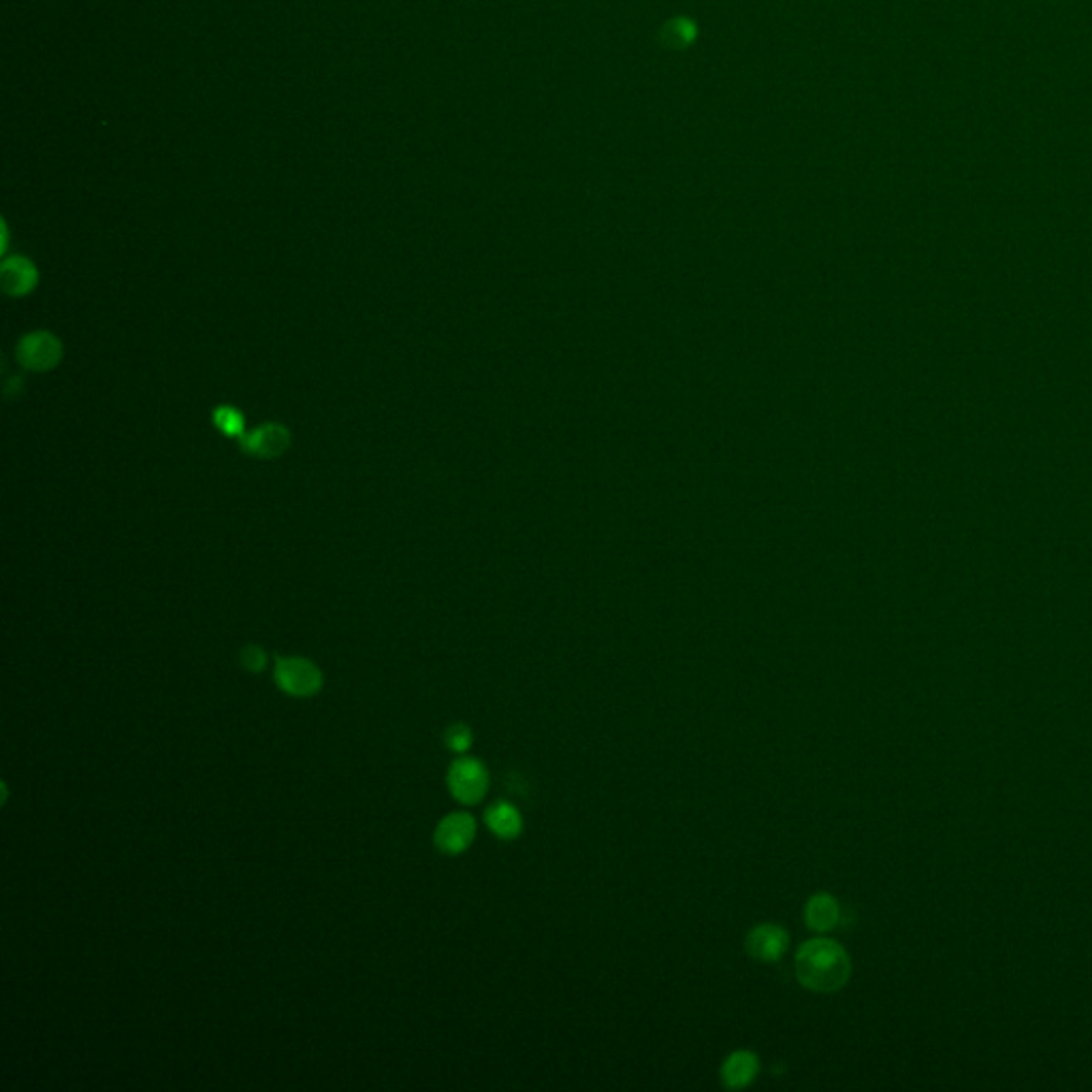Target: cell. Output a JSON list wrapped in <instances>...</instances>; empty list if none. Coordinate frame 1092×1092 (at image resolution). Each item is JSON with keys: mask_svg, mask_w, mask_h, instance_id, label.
Here are the masks:
<instances>
[{"mask_svg": "<svg viewBox=\"0 0 1092 1092\" xmlns=\"http://www.w3.org/2000/svg\"><path fill=\"white\" fill-rule=\"evenodd\" d=\"M273 683L292 698H312L322 689V670L308 657H278L273 666Z\"/></svg>", "mask_w": 1092, "mask_h": 1092, "instance_id": "cell-2", "label": "cell"}, {"mask_svg": "<svg viewBox=\"0 0 1092 1092\" xmlns=\"http://www.w3.org/2000/svg\"><path fill=\"white\" fill-rule=\"evenodd\" d=\"M793 971L807 990L830 995L850 982L852 960L838 941L815 937L805 941L793 956Z\"/></svg>", "mask_w": 1092, "mask_h": 1092, "instance_id": "cell-1", "label": "cell"}, {"mask_svg": "<svg viewBox=\"0 0 1092 1092\" xmlns=\"http://www.w3.org/2000/svg\"><path fill=\"white\" fill-rule=\"evenodd\" d=\"M760 1074V1060L752 1050H736L722 1064V1084L730 1090L747 1088Z\"/></svg>", "mask_w": 1092, "mask_h": 1092, "instance_id": "cell-9", "label": "cell"}, {"mask_svg": "<svg viewBox=\"0 0 1092 1092\" xmlns=\"http://www.w3.org/2000/svg\"><path fill=\"white\" fill-rule=\"evenodd\" d=\"M840 920V905L832 895L817 892L805 905V922L815 932H828Z\"/></svg>", "mask_w": 1092, "mask_h": 1092, "instance_id": "cell-10", "label": "cell"}, {"mask_svg": "<svg viewBox=\"0 0 1092 1092\" xmlns=\"http://www.w3.org/2000/svg\"><path fill=\"white\" fill-rule=\"evenodd\" d=\"M446 785L457 803L467 807L479 805L489 791V771L481 760L461 756L446 773Z\"/></svg>", "mask_w": 1092, "mask_h": 1092, "instance_id": "cell-3", "label": "cell"}, {"mask_svg": "<svg viewBox=\"0 0 1092 1092\" xmlns=\"http://www.w3.org/2000/svg\"><path fill=\"white\" fill-rule=\"evenodd\" d=\"M476 832H479L476 819L469 813L457 811L440 819V824L436 826V832H434V843L442 854L459 856L471 846V843H474Z\"/></svg>", "mask_w": 1092, "mask_h": 1092, "instance_id": "cell-5", "label": "cell"}, {"mask_svg": "<svg viewBox=\"0 0 1092 1092\" xmlns=\"http://www.w3.org/2000/svg\"><path fill=\"white\" fill-rule=\"evenodd\" d=\"M214 425L218 431H222L229 438H241L245 434V418L237 408L231 406H218L212 414Z\"/></svg>", "mask_w": 1092, "mask_h": 1092, "instance_id": "cell-12", "label": "cell"}, {"mask_svg": "<svg viewBox=\"0 0 1092 1092\" xmlns=\"http://www.w3.org/2000/svg\"><path fill=\"white\" fill-rule=\"evenodd\" d=\"M744 950L760 962H777L789 950V935L777 924H760L744 939Z\"/></svg>", "mask_w": 1092, "mask_h": 1092, "instance_id": "cell-7", "label": "cell"}, {"mask_svg": "<svg viewBox=\"0 0 1092 1092\" xmlns=\"http://www.w3.org/2000/svg\"><path fill=\"white\" fill-rule=\"evenodd\" d=\"M37 267L27 257H11L0 267V284H3V290L11 297L29 294L37 286Z\"/></svg>", "mask_w": 1092, "mask_h": 1092, "instance_id": "cell-8", "label": "cell"}, {"mask_svg": "<svg viewBox=\"0 0 1092 1092\" xmlns=\"http://www.w3.org/2000/svg\"><path fill=\"white\" fill-rule=\"evenodd\" d=\"M471 742H474V734H471L469 726H465V724H453V726L446 728V732H444V744L453 754L463 756L471 747Z\"/></svg>", "mask_w": 1092, "mask_h": 1092, "instance_id": "cell-13", "label": "cell"}, {"mask_svg": "<svg viewBox=\"0 0 1092 1092\" xmlns=\"http://www.w3.org/2000/svg\"><path fill=\"white\" fill-rule=\"evenodd\" d=\"M290 446V431L280 423H265L239 438V449L255 459H278Z\"/></svg>", "mask_w": 1092, "mask_h": 1092, "instance_id": "cell-6", "label": "cell"}, {"mask_svg": "<svg viewBox=\"0 0 1092 1092\" xmlns=\"http://www.w3.org/2000/svg\"><path fill=\"white\" fill-rule=\"evenodd\" d=\"M239 662L247 673H263V670L267 668V653L263 647H259V644H247V647H243L239 653Z\"/></svg>", "mask_w": 1092, "mask_h": 1092, "instance_id": "cell-14", "label": "cell"}, {"mask_svg": "<svg viewBox=\"0 0 1092 1092\" xmlns=\"http://www.w3.org/2000/svg\"><path fill=\"white\" fill-rule=\"evenodd\" d=\"M485 822H487L489 830L498 838H502V840H512L520 832H524V817H520L516 807H512L510 803H504V801L491 805L485 811Z\"/></svg>", "mask_w": 1092, "mask_h": 1092, "instance_id": "cell-11", "label": "cell"}, {"mask_svg": "<svg viewBox=\"0 0 1092 1092\" xmlns=\"http://www.w3.org/2000/svg\"><path fill=\"white\" fill-rule=\"evenodd\" d=\"M15 357L21 367L31 371H49L62 359V344L49 331H35L17 342Z\"/></svg>", "mask_w": 1092, "mask_h": 1092, "instance_id": "cell-4", "label": "cell"}]
</instances>
